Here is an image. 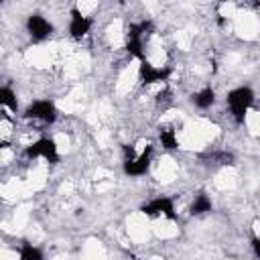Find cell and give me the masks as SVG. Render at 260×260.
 Returning <instances> with one entry per match:
<instances>
[{"mask_svg": "<svg viewBox=\"0 0 260 260\" xmlns=\"http://www.w3.org/2000/svg\"><path fill=\"white\" fill-rule=\"evenodd\" d=\"M0 110L10 116L18 114V98H16V91L8 83H4L0 87Z\"/></svg>", "mask_w": 260, "mask_h": 260, "instance_id": "cell-11", "label": "cell"}, {"mask_svg": "<svg viewBox=\"0 0 260 260\" xmlns=\"http://www.w3.org/2000/svg\"><path fill=\"white\" fill-rule=\"evenodd\" d=\"M14 130H16V120H14V116L2 112V116H0V142H2V148H8V144L12 142V138H14V134H16Z\"/></svg>", "mask_w": 260, "mask_h": 260, "instance_id": "cell-13", "label": "cell"}, {"mask_svg": "<svg viewBox=\"0 0 260 260\" xmlns=\"http://www.w3.org/2000/svg\"><path fill=\"white\" fill-rule=\"evenodd\" d=\"M250 246H252V254L256 260H260V236H254L250 240Z\"/></svg>", "mask_w": 260, "mask_h": 260, "instance_id": "cell-15", "label": "cell"}, {"mask_svg": "<svg viewBox=\"0 0 260 260\" xmlns=\"http://www.w3.org/2000/svg\"><path fill=\"white\" fill-rule=\"evenodd\" d=\"M93 28V18L81 10L79 4H73L69 8V20H67V35L73 41H83Z\"/></svg>", "mask_w": 260, "mask_h": 260, "instance_id": "cell-7", "label": "cell"}, {"mask_svg": "<svg viewBox=\"0 0 260 260\" xmlns=\"http://www.w3.org/2000/svg\"><path fill=\"white\" fill-rule=\"evenodd\" d=\"M140 211L146 217H162V219H177V203L171 195H156L140 205Z\"/></svg>", "mask_w": 260, "mask_h": 260, "instance_id": "cell-6", "label": "cell"}, {"mask_svg": "<svg viewBox=\"0 0 260 260\" xmlns=\"http://www.w3.org/2000/svg\"><path fill=\"white\" fill-rule=\"evenodd\" d=\"M215 102H217V93H215V89H213L211 85H203V87H199L197 91L191 93V104H193V108H197V110H201V112L211 110V108L215 106Z\"/></svg>", "mask_w": 260, "mask_h": 260, "instance_id": "cell-9", "label": "cell"}, {"mask_svg": "<svg viewBox=\"0 0 260 260\" xmlns=\"http://www.w3.org/2000/svg\"><path fill=\"white\" fill-rule=\"evenodd\" d=\"M152 142L138 140L122 148V171L126 177H144L152 167Z\"/></svg>", "mask_w": 260, "mask_h": 260, "instance_id": "cell-1", "label": "cell"}, {"mask_svg": "<svg viewBox=\"0 0 260 260\" xmlns=\"http://www.w3.org/2000/svg\"><path fill=\"white\" fill-rule=\"evenodd\" d=\"M18 260H45V254L32 242H20V246H18Z\"/></svg>", "mask_w": 260, "mask_h": 260, "instance_id": "cell-14", "label": "cell"}, {"mask_svg": "<svg viewBox=\"0 0 260 260\" xmlns=\"http://www.w3.org/2000/svg\"><path fill=\"white\" fill-rule=\"evenodd\" d=\"M24 32L28 35V39L32 43H45L53 37L55 32V24L41 12H32L26 16L24 20Z\"/></svg>", "mask_w": 260, "mask_h": 260, "instance_id": "cell-8", "label": "cell"}, {"mask_svg": "<svg viewBox=\"0 0 260 260\" xmlns=\"http://www.w3.org/2000/svg\"><path fill=\"white\" fill-rule=\"evenodd\" d=\"M171 73H173L171 65H158V63H150V61H140L136 77H138V83L144 89H150L154 85H167Z\"/></svg>", "mask_w": 260, "mask_h": 260, "instance_id": "cell-5", "label": "cell"}, {"mask_svg": "<svg viewBox=\"0 0 260 260\" xmlns=\"http://www.w3.org/2000/svg\"><path fill=\"white\" fill-rule=\"evenodd\" d=\"M158 142L165 150H177L179 148V130L175 124L165 122L158 126Z\"/></svg>", "mask_w": 260, "mask_h": 260, "instance_id": "cell-10", "label": "cell"}, {"mask_svg": "<svg viewBox=\"0 0 260 260\" xmlns=\"http://www.w3.org/2000/svg\"><path fill=\"white\" fill-rule=\"evenodd\" d=\"M22 118L28 120V122H37V124H41V126H51V124L57 122L59 110H57V106H55L53 100L41 98V100H32V102L24 108Z\"/></svg>", "mask_w": 260, "mask_h": 260, "instance_id": "cell-4", "label": "cell"}, {"mask_svg": "<svg viewBox=\"0 0 260 260\" xmlns=\"http://www.w3.org/2000/svg\"><path fill=\"white\" fill-rule=\"evenodd\" d=\"M256 93L250 85H236L225 93V108L236 124H244L254 108Z\"/></svg>", "mask_w": 260, "mask_h": 260, "instance_id": "cell-2", "label": "cell"}, {"mask_svg": "<svg viewBox=\"0 0 260 260\" xmlns=\"http://www.w3.org/2000/svg\"><path fill=\"white\" fill-rule=\"evenodd\" d=\"M22 156L26 160H43L45 165H51V167L61 160L59 146H57V142L51 136H39L32 142L24 144Z\"/></svg>", "mask_w": 260, "mask_h": 260, "instance_id": "cell-3", "label": "cell"}, {"mask_svg": "<svg viewBox=\"0 0 260 260\" xmlns=\"http://www.w3.org/2000/svg\"><path fill=\"white\" fill-rule=\"evenodd\" d=\"M209 211H213V201H211V197H209L205 191L195 193L193 199H191V203H189V213L195 215V217H199V215H205V213H209Z\"/></svg>", "mask_w": 260, "mask_h": 260, "instance_id": "cell-12", "label": "cell"}]
</instances>
